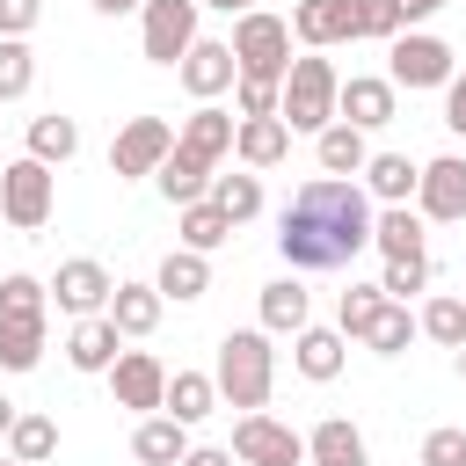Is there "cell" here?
I'll use <instances>...</instances> for the list:
<instances>
[{"instance_id": "cell-48", "label": "cell", "mask_w": 466, "mask_h": 466, "mask_svg": "<svg viewBox=\"0 0 466 466\" xmlns=\"http://www.w3.org/2000/svg\"><path fill=\"white\" fill-rule=\"evenodd\" d=\"M197 7H218V15H248L255 0H197Z\"/></svg>"}, {"instance_id": "cell-34", "label": "cell", "mask_w": 466, "mask_h": 466, "mask_svg": "<svg viewBox=\"0 0 466 466\" xmlns=\"http://www.w3.org/2000/svg\"><path fill=\"white\" fill-rule=\"evenodd\" d=\"M211 204H218L233 226H248V218L262 211V175H211Z\"/></svg>"}, {"instance_id": "cell-32", "label": "cell", "mask_w": 466, "mask_h": 466, "mask_svg": "<svg viewBox=\"0 0 466 466\" xmlns=\"http://www.w3.org/2000/svg\"><path fill=\"white\" fill-rule=\"evenodd\" d=\"M36 357H44V313L0 320V371H36Z\"/></svg>"}, {"instance_id": "cell-47", "label": "cell", "mask_w": 466, "mask_h": 466, "mask_svg": "<svg viewBox=\"0 0 466 466\" xmlns=\"http://www.w3.org/2000/svg\"><path fill=\"white\" fill-rule=\"evenodd\" d=\"M437 7H444V0H393V15H400V29H408V22H430Z\"/></svg>"}, {"instance_id": "cell-46", "label": "cell", "mask_w": 466, "mask_h": 466, "mask_svg": "<svg viewBox=\"0 0 466 466\" xmlns=\"http://www.w3.org/2000/svg\"><path fill=\"white\" fill-rule=\"evenodd\" d=\"M182 466H233V451H218V444H189Z\"/></svg>"}, {"instance_id": "cell-22", "label": "cell", "mask_w": 466, "mask_h": 466, "mask_svg": "<svg viewBox=\"0 0 466 466\" xmlns=\"http://www.w3.org/2000/svg\"><path fill=\"white\" fill-rule=\"evenodd\" d=\"M182 451H189V430L175 415H138V430H131V459L138 466H182Z\"/></svg>"}, {"instance_id": "cell-53", "label": "cell", "mask_w": 466, "mask_h": 466, "mask_svg": "<svg viewBox=\"0 0 466 466\" xmlns=\"http://www.w3.org/2000/svg\"><path fill=\"white\" fill-rule=\"evenodd\" d=\"M459 466H466V459H459Z\"/></svg>"}, {"instance_id": "cell-17", "label": "cell", "mask_w": 466, "mask_h": 466, "mask_svg": "<svg viewBox=\"0 0 466 466\" xmlns=\"http://www.w3.org/2000/svg\"><path fill=\"white\" fill-rule=\"evenodd\" d=\"M233 153H240L248 175H262V167L291 160V131H284L277 116H240V124H233Z\"/></svg>"}, {"instance_id": "cell-7", "label": "cell", "mask_w": 466, "mask_h": 466, "mask_svg": "<svg viewBox=\"0 0 466 466\" xmlns=\"http://www.w3.org/2000/svg\"><path fill=\"white\" fill-rule=\"evenodd\" d=\"M386 80L393 87H444L451 80V44L444 36H422V29H400L386 44Z\"/></svg>"}, {"instance_id": "cell-23", "label": "cell", "mask_w": 466, "mask_h": 466, "mask_svg": "<svg viewBox=\"0 0 466 466\" xmlns=\"http://www.w3.org/2000/svg\"><path fill=\"white\" fill-rule=\"evenodd\" d=\"M116 350H124V335H116L102 313H95V320H73V335H66V364H73V371H109Z\"/></svg>"}, {"instance_id": "cell-31", "label": "cell", "mask_w": 466, "mask_h": 466, "mask_svg": "<svg viewBox=\"0 0 466 466\" xmlns=\"http://www.w3.org/2000/svg\"><path fill=\"white\" fill-rule=\"evenodd\" d=\"M73 153H80V124H73V116H58V109H51V116H29V160L66 167Z\"/></svg>"}, {"instance_id": "cell-55", "label": "cell", "mask_w": 466, "mask_h": 466, "mask_svg": "<svg viewBox=\"0 0 466 466\" xmlns=\"http://www.w3.org/2000/svg\"><path fill=\"white\" fill-rule=\"evenodd\" d=\"M459 299H466V291H459Z\"/></svg>"}, {"instance_id": "cell-15", "label": "cell", "mask_w": 466, "mask_h": 466, "mask_svg": "<svg viewBox=\"0 0 466 466\" xmlns=\"http://www.w3.org/2000/svg\"><path fill=\"white\" fill-rule=\"evenodd\" d=\"M233 109H218V102H197L189 116H182V131H175V146L189 153V160H204V167H218L226 153H233Z\"/></svg>"}, {"instance_id": "cell-4", "label": "cell", "mask_w": 466, "mask_h": 466, "mask_svg": "<svg viewBox=\"0 0 466 466\" xmlns=\"http://www.w3.org/2000/svg\"><path fill=\"white\" fill-rule=\"evenodd\" d=\"M226 51H233L240 80H277L284 87V73H291V22L269 15V7H248L233 22V36H226Z\"/></svg>"}, {"instance_id": "cell-19", "label": "cell", "mask_w": 466, "mask_h": 466, "mask_svg": "<svg viewBox=\"0 0 466 466\" xmlns=\"http://www.w3.org/2000/svg\"><path fill=\"white\" fill-rule=\"evenodd\" d=\"M160 306H167V299H160L153 284H116V291H109V306H102V320H109L124 342H138V335H153V328H160Z\"/></svg>"}, {"instance_id": "cell-43", "label": "cell", "mask_w": 466, "mask_h": 466, "mask_svg": "<svg viewBox=\"0 0 466 466\" xmlns=\"http://www.w3.org/2000/svg\"><path fill=\"white\" fill-rule=\"evenodd\" d=\"M459 459H466V430H430L415 466H459Z\"/></svg>"}, {"instance_id": "cell-37", "label": "cell", "mask_w": 466, "mask_h": 466, "mask_svg": "<svg viewBox=\"0 0 466 466\" xmlns=\"http://www.w3.org/2000/svg\"><path fill=\"white\" fill-rule=\"evenodd\" d=\"M7 451H15L22 466H44V459L58 451V422H51V415H15V430H7Z\"/></svg>"}, {"instance_id": "cell-1", "label": "cell", "mask_w": 466, "mask_h": 466, "mask_svg": "<svg viewBox=\"0 0 466 466\" xmlns=\"http://www.w3.org/2000/svg\"><path fill=\"white\" fill-rule=\"evenodd\" d=\"M371 248V197L342 175H313L299 182V197L277 218V255L291 269H342Z\"/></svg>"}, {"instance_id": "cell-5", "label": "cell", "mask_w": 466, "mask_h": 466, "mask_svg": "<svg viewBox=\"0 0 466 466\" xmlns=\"http://www.w3.org/2000/svg\"><path fill=\"white\" fill-rule=\"evenodd\" d=\"M197 0H146L138 7V51L153 66H182V51L197 44Z\"/></svg>"}, {"instance_id": "cell-9", "label": "cell", "mask_w": 466, "mask_h": 466, "mask_svg": "<svg viewBox=\"0 0 466 466\" xmlns=\"http://www.w3.org/2000/svg\"><path fill=\"white\" fill-rule=\"evenodd\" d=\"M233 459L240 466H306V437L277 415H240L233 422Z\"/></svg>"}, {"instance_id": "cell-38", "label": "cell", "mask_w": 466, "mask_h": 466, "mask_svg": "<svg viewBox=\"0 0 466 466\" xmlns=\"http://www.w3.org/2000/svg\"><path fill=\"white\" fill-rule=\"evenodd\" d=\"M36 87V51L22 36H0V102H22Z\"/></svg>"}, {"instance_id": "cell-49", "label": "cell", "mask_w": 466, "mask_h": 466, "mask_svg": "<svg viewBox=\"0 0 466 466\" xmlns=\"http://www.w3.org/2000/svg\"><path fill=\"white\" fill-rule=\"evenodd\" d=\"M131 7H146V0H95V15H131Z\"/></svg>"}, {"instance_id": "cell-51", "label": "cell", "mask_w": 466, "mask_h": 466, "mask_svg": "<svg viewBox=\"0 0 466 466\" xmlns=\"http://www.w3.org/2000/svg\"><path fill=\"white\" fill-rule=\"evenodd\" d=\"M459 379H466V342H459Z\"/></svg>"}, {"instance_id": "cell-13", "label": "cell", "mask_w": 466, "mask_h": 466, "mask_svg": "<svg viewBox=\"0 0 466 466\" xmlns=\"http://www.w3.org/2000/svg\"><path fill=\"white\" fill-rule=\"evenodd\" d=\"M393 80H379V73H350L342 87H335V124H357V131H379V124H393Z\"/></svg>"}, {"instance_id": "cell-24", "label": "cell", "mask_w": 466, "mask_h": 466, "mask_svg": "<svg viewBox=\"0 0 466 466\" xmlns=\"http://www.w3.org/2000/svg\"><path fill=\"white\" fill-rule=\"evenodd\" d=\"M313 160H320V175H364V160H371V146H364V131L357 124H328L320 138H313Z\"/></svg>"}, {"instance_id": "cell-2", "label": "cell", "mask_w": 466, "mask_h": 466, "mask_svg": "<svg viewBox=\"0 0 466 466\" xmlns=\"http://www.w3.org/2000/svg\"><path fill=\"white\" fill-rule=\"evenodd\" d=\"M211 386H218L226 408L262 415V408H269V386H277V350H269V335H262V328H226L218 364H211Z\"/></svg>"}, {"instance_id": "cell-42", "label": "cell", "mask_w": 466, "mask_h": 466, "mask_svg": "<svg viewBox=\"0 0 466 466\" xmlns=\"http://www.w3.org/2000/svg\"><path fill=\"white\" fill-rule=\"evenodd\" d=\"M233 109L240 116H277V80H233Z\"/></svg>"}, {"instance_id": "cell-36", "label": "cell", "mask_w": 466, "mask_h": 466, "mask_svg": "<svg viewBox=\"0 0 466 466\" xmlns=\"http://www.w3.org/2000/svg\"><path fill=\"white\" fill-rule=\"evenodd\" d=\"M408 342H415V313L386 299V306H379V320L364 328V350H371V357H400Z\"/></svg>"}, {"instance_id": "cell-27", "label": "cell", "mask_w": 466, "mask_h": 466, "mask_svg": "<svg viewBox=\"0 0 466 466\" xmlns=\"http://www.w3.org/2000/svg\"><path fill=\"white\" fill-rule=\"evenodd\" d=\"M153 291H160V299H175V306H189V299H204V291H211V262H204V255H189V248H167V262H160Z\"/></svg>"}, {"instance_id": "cell-33", "label": "cell", "mask_w": 466, "mask_h": 466, "mask_svg": "<svg viewBox=\"0 0 466 466\" xmlns=\"http://www.w3.org/2000/svg\"><path fill=\"white\" fill-rule=\"evenodd\" d=\"M415 335H430L437 350H459V342H466V299H459V291H437V299L415 313Z\"/></svg>"}, {"instance_id": "cell-10", "label": "cell", "mask_w": 466, "mask_h": 466, "mask_svg": "<svg viewBox=\"0 0 466 466\" xmlns=\"http://www.w3.org/2000/svg\"><path fill=\"white\" fill-rule=\"evenodd\" d=\"M415 211H422L430 226H459V218H466V160H459V153L422 160V175H415Z\"/></svg>"}, {"instance_id": "cell-25", "label": "cell", "mask_w": 466, "mask_h": 466, "mask_svg": "<svg viewBox=\"0 0 466 466\" xmlns=\"http://www.w3.org/2000/svg\"><path fill=\"white\" fill-rule=\"evenodd\" d=\"M153 182H160V197H167L175 211H182V204H204V197H211V167H204V160H189L182 146H175V153H167V160L153 167Z\"/></svg>"}, {"instance_id": "cell-6", "label": "cell", "mask_w": 466, "mask_h": 466, "mask_svg": "<svg viewBox=\"0 0 466 466\" xmlns=\"http://www.w3.org/2000/svg\"><path fill=\"white\" fill-rule=\"evenodd\" d=\"M51 182H58V175H51L44 160H29V153L0 167V211H7L15 233H36V226L51 218Z\"/></svg>"}, {"instance_id": "cell-20", "label": "cell", "mask_w": 466, "mask_h": 466, "mask_svg": "<svg viewBox=\"0 0 466 466\" xmlns=\"http://www.w3.org/2000/svg\"><path fill=\"white\" fill-rule=\"evenodd\" d=\"M291 364H299V379L328 386V379H335V371L350 364V342H342L335 328H313V320H306V328L291 335Z\"/></svg>"}, {"instance_id": "cell-26", "label": "cell", "mask_w": 466, "mask_h": 466, "mask_svg": "<svg viewBox=\"0 0 466 466\" xmlns=\"http://www.w3.org/2000/svg\"><path fill=\"white\" fill-rule=\"evenodd\" d=\"M415 160L408 153H371L364 160V197H379V204H415Z\"/></svg>"}, {"instance_id": "cell-44", "label": "cell", "mask_w": 466, "mask_h": 466, "mask_svg": "<svg viewBox=\"0 0 466 466\" xmlns=\"http://www.w3.org/2000/svg\"><path fill=\"white\" fill-rule=\"evenodd\" d=\"M44 15V0H0V36H29Z\"/></svg>"}, {"instance_id": "cell-29", "label": "cell", "mask_w": 466, "mask_h": 466, "mask_svg": "<svg viewBox=\"0 0 466 466\" xmlns=\"http://www.w3.org/2000/svg\"><path fill=\"white\" fill-rule=\"evenodd\" d=\"M211 408H218L211 371H167V400H160V415H175V422L189 430V422H204Z\"/></svg>"}, {"instance_id": "cell-50", "label": "cell", "mask_w": 466, "mask_h": 466, "mask_svg": "<svg viewBox=\"0 0 466 466\" xmlns=\"http://www.w3.org/2000/svg\"><path fill=\"white\" fill-rule=\"evenodd\" d=\"M15 415H22V408H15V400H0V437L15 430Z\"/></svg>"}, {"instance_id": "cell-28", "label": "cell", "mask_w": 466, "mask_h": 466, "mask_svg": "<svg viewBox=\"0 0 466 466\" xmlns=\"http://www.w3.org/2000/svg\"><path fill=\"white\" fill-rule=\"evenodd\" d=\"M306 313H313V299H306V284H299V277L262 284V335H299V328H306Z\"/></svg>"}, {"instance_id": "cell-11", "label": "cell", "mask_w": 466, "mask_h": 466, "mask_svg": "<svg viewBox=\"0 0 466 466\" xmlns=\"http://www.w3.org/2000/svg\"><path fill=\"white\" fill-rule=\"evenodd\" d=\"M109 393H116V408L160 415V400H167V364H160L153 350H116V364H109Z\"/></svg>"}, {"instance_id": "cell-8", "label": "cell", "mask_w": 466, "mask_h": 466, "mask_svg": "<svg viewBox=\"0 0 466 466\" xmlns=\"http://www.w3.org/2000/svg\"><path fill=\"white\" fill-rule=\"evenodd\" d=\"M167 153H175V124H167V116H131V124L109 138V175H116V182H138V175H153Z\"/></svg>"}, {"instance_id": "cell-35", "label": "cell", "mask_w": 466, "mask_h": 466, "mask_svg": "<svg viewBox=\"0 0 466 466\" xmlns=\"http://www.w3.org/2000/svg\"><path fill=\"white\" fill-rule=\"evenodd\" d=\"M379 306H386V291H379V284H350V291H342V306H335V335H342V342H364V328L379 320Z\"/></svg>"}, {"instance_id": "cell-3", "label": "cell", "mask_w": 466, "mask_h": 466, "mask_svg": "<svg viewBox=\"0 0 466 466\" xmlns=\"http://www.w3.org/2000/svg\"><path fill=\"white\" fill-rule=\"evenodd\" d=\"M335 87H342V73L313 51V58H291V73H284V87H277V124L284 131H328L335 124Z\"/></svg>"}, {"instance_id": "cell-54", "label": "cell", "mask_w": 466, "mask_h": 466, "mask_svg": "<svg viewBox=\"0 0 466 466\" xmlns=\"http://www.w3.org/2000/svg\"><path fill=\"white\" fill-rule=\"evenodd\" d=\"M0 167H7V160H0Z\"/></svg>"}, {"instance_id": "cell-52", "label": "cell", "mask_w": 466, "mask_h": 466, "mask_svg": "<svg viewBox=\"0 0 466 466\" xmlns=\"http://www.w3.org/2000/svg\"><path fill=\"white\" fill-rule=\"evenodd\" d=\"M0 466H22V459H0Z\"/></svg>"}, {"instance_id": "cell-12", "label": "cell", "mask_w": 466, "mask_h": 466, "mask_svg": "<svg viewBox=\"0 0 466 466\" xmlns=\"http://www.w3.org/2000/svg\"><path fill=\"white\" fill-rule=\"evenodd\" d=\"M44 291L58 299V313H73V320H95V313L109 306V291H116V277H109L102 262H87V255H73V262H58V277H51Z\"/></svg>"}, {"instance_id": "cell-18", "label": "cell", "mask_w": 466, "mask_h": 466, "mask_svg": "<svg viewBox=\"0 0 466 466\" xmlns=\"http://www.w3.org/2000/svg\"><path fill=\"white\" fill-rule=\"evenodd\" d=\"M371 248H379L386 262L430 255V248H422V211H415V204H379V211H371Z\"/></svg>"}, {"instance_id": "cell-45", "label": "cell", "mask_w": 466, "mask_h": 466, "mask_svg": "<svg viewBox=\"0 0 466 466\" xmlns=\"http://www.w3.org/2000/svg\"><path fill=\"white\" fill-rule=\"evenodd\" d=\"M444 131H459V138H466V73H451V80H444Z\"/></svg>"}, {"instance_id": "cell-41", "label": "cell", "mask_w": 466, "mask_h": 466, "mask_svg": "<svg viewBox=\"0 0 466 466\" xmlns=\"http://www.w3.org/2000/svg\"><path fill=\"white\" fill-rule=\"evenodd\" d=\"M357 36H379V44H393V36H400V15H393V0H357Z\"/></svg>"}, {"instance_id": "cell-40", "label": "cell", "mask_w": 466, "mask_h": 466, "mask_svg": "<svg viewBox=\"0 0 466 466\" xmlns=\"http://www.w3.org/2000/svg\"><path fill=\"white\" fill-rule=\"evenodd\" d=\"M44 306H51V291H44L36 277H22V269L0 277V320H15V313H44Z\"/></svg>"}, {"instance_id": "cell-39", "label": "cell", "mask_w": 466, "mask_h": 466, "mask_svg": "<svg viewBox=\"0 0 466 466\" xmlns=\"http://www.w3.org/2000/svg\"><path fill=\"white\" fill-rule=\"evenodd\" d=\"M379 291H386L393 306H408L415 291H430V255H408V262H386V269H379Z\"/></svg>"}, {"instance_id": "cell-16", "label": "cell", "mask_w": 466, "mask_h": 466, "mask_svg": "<svg viewBox=\"0 0 466 466\" xmlns=\"http://www.w3.org/2000/svg\"><path fill=\"white\" fill-rule=\"evenodd\" d=\"M291 36H299L306 51L350 44V36H357V0H299V7H291Z\"/></svg>"}, {"instance_id": "cell-21", "label": "cell", "mask_w": 466, "mask_h": 466, "mask_svg": "<svg viewBox=\"0 0 466 466\" xmlns=\"http://www.w3.org/2000/svg\"><path fill=\"white\" fill-rule=\"evenodd\" d=\"M306 459H313V466H371V451H364V430H357L350 415H328V422H313V430H306Z\"/></svg>"}, {"instance_id": "cell-14", "label": "cell", "mask_w": 466, "mask_h": 466, "mask_svg": "<svg viewBox=\"0 0 466 466\" xmlns=\"http://www.w3.org/2000/svg\"><path fill=\"white\" fill-rule=\"evenodd\" d=\"M175 73H182V87H189L197 102H218V95H226V87L240 80V66H233V51H226L218 36H197V44L182 51V66H175Z\"/></svg>"}, {"instance_id": "cell-30", "label": "cell", "mask_w": 466, "mask_h": 466, "mask_svg": "<svg viewBox=\"0 0 466 466\" xmlns=\"http://www.w3.org/2000/svg\"><path fill=\"white\" fill-rule=\"evenodd\" d=\"M175 233H182V248H189V255H211V248H226V240H233V218L204 197V204H182V211H175Z\"/></svg>"}]
</instances>
